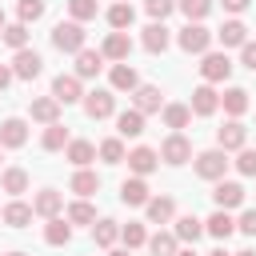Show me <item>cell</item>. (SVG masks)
Masks as SVG:
<instances>
[{
	"label": "cell",
	"instance_id": "cell-1",
	"mask_svg": "<svg viewBox=\"0 0 256 256\" xmlns=\"http://www.w3.org/2000/svg\"><path fill=\"white\" fill-rule=\"evenodd\" d=\"M84 24H76V20H60L56 28H52V48L56 52H68V56H76L80 48H84Z\"/></svg>",
	"mask_w": 256,
	"mask_h": 256
},
{
	"label": "cell",
	"instance_id": "cell-2",
	"mask_svg": "<svg viewBox=\"0 0 256 256\" xmlns=\"http://www.w3.org/2000/svg\"><path fill=\"white\" fill-rule=\"evenodd\" d=\"M84 116L88 120H108L116 116V92L112 88H96V92H84Z\"/></svg>",
	"mask_w": 256,
	"mask_h": 256
},
{
	"label": "cell",
	"instance_id": "cell-3",
	"mask_svg": "<svg viewBox=\"0 0 256 256\" xmlns=\"http://www.w3.org/2000/svg\"><path fill=\"white\" fill-rule=\"evenodd\" d=\"M176 44H180V52H188V56H204L208 44H212V32H208L204 24H184V28L176 32Z\"/></svg>",
	"mask_w": 256,
	"mask_h": 256
},
{
	"label": "cell",
	"instance_id": "cell-4",
	"mask_svg": "<svg viewBox=\"0 0 256 256\" xmlns=\"http://www.w3.org/2000/svg\"><path fill=\"white\" fill-rule=\"evenodd\" d=\"M164 164H172V168H180V164H188L192 160V144H188V136L184 132H172V136H164V144H160V152H156Z\"/></svg>",
	"mask_w": 256,
	"mask_h": 256
},
{
	"label": "cell",
	"instance_id": "cell-5",
	"mask_svg": "<svg viewBox=\"0 0 256 256\" xmlns=\"http://www.w3.org/2000/svg\"><path fill=\"white\" fill-rule=\"evenodd\" d=\"M228 152H220V148H208V152H200L196 156V176L200 180H224V172H228Z\"/></svg>",
	"mask_w": 256,
	"mask_h": 256
},
{
	"label": "cell",
	"instance_id": "cell-6",
	"mask_svg": "<svg viewBox=\"0 0 256 256\" xmlns=\"http://www.w3.org/2000/svg\"><path fill=\"white\" fill-rule=\"evenodd\" d=\"M200 76H204V84H224V80L232 76V60H228V52H204V60H200Z\"/></svg>",
	"mask_w": 256,
	"mask_h": 256
},
{
	"label": "cell",
	"instance_id": "cell-7",
	"mask_svg": "<svg viewBox=\"0 0 256 256\" xmlns=\"http://www.w3.org/2000/svg\"><path fill=\"white\" fill-rule=\"evenodd\" d=\"M8 68H12V76H16V80H36V76L44 72V60H40V52H36V48H20V52L12 56V64H8Z\"/></svg>",
	"mask_w": 256,
	"mask_h": 256
},
{
	"label": "cell",
	"instance_id": "cell-8",
	"mask_svg": "<svg viewBox=\"0 0 256 256\" xmlns=\"http://www.w3.org/2000/svg\"><path fill=\"white\" fill-rule=\"evenodd\" d=\"M244 144H248V128L240 120H228L224 128H216V148L220 152H240Z\"/></svg>",
	"mask_w": 256,
	"mask_h": 256
},
{
	"label": "cell",
	"instance_id": "cell-9",
	"mask_svg": "<svg viewBox=\"0 0 256 256\" xmlns=\"http://www.w3.org/2000/svg\"><path fill=\"white\" fill-rule=\"evenodd\" d=\"M124 160H128V172H132V176H148V172H156V164H160L156 148H148V144H136Z\"/></svg>",
	"mask_w": 256,
	"mask_h": 256
},
{
	"label": "cell",
	"instance_id": "cell-10",
	"mask_svg": "<svg viewBox=\"0 0 256 256\" xmlns=\"http://www.w3.org/2000/svg\"><path fill=\"white\" fill-rule=\"evenodd\" d=\"M120 200H124L128 208H144V204L152 200V188H148V180H144V176H128V180L120 184Z\"/></svg>",
	"mask_w": 256,
	"mask_h": 256
},
{
	"label": "cell",
	"instance_id": "cell-11",
	"mask_svg": "<svg viewBox=\"0 0 256 256\" xmlns=\"http://www.w3.org/2000/svg\"><path fill=\"white\" fill-rule=\"evenodd\" d=\"M212 204H216L220 212H228V208H240V204H244V184H236V180H216Z\"/></svg>",
	"mask_w": 256,
	"mask_h": 256
},
{
	"label": "cell",
	"instance_id": "cell-12",
	"mask_svg": "<svg viewBox=\"0 0 256 256\" xmlns=\"http://www.w3.org/2000/svg\"><path fill=\"white\" fill-rule=\"evenodd\" d=\"M108 88H112V92H128V96H132V92L140 88L136 68H132L128 60H124V64H112V72H108Z\"/></svg>",
	"mask_w": 256,
	"mask_h": 256
},
{
	"label": "cell",
	"instance_id": "cell-13",
	"mask_svg": "<svg viewBox=\"0 0 256 256\" xmlns=\"http://www.w3.org/2000/svg\"><path fill=\"white\" fill-rule=\"evenodd\" d=\"M52 96H56L60 104H80V100H84V88H80V76H72V72L64 76V72H60V76L52 80Z\"/></svg>",
	"mask_w": 256,
	"mask_h": 256
},
{
	"label": "cell",
	"instance_id": "cell-14",
	"mask_svg": "<svg viewBox=\"0 0 256 256\" xmlns=\"http://www.w3.org/2000/svg\"><path fill=\"white\" fill-rule=\"evenodd\" d=\"M172 28L168 24H160V20H152L148 28H144V36H140V44L152 52V56H160V52H168V44H172V36H168Z\"/></svg>",
	"mask_w": 256,
	"mask_h": 256
},
{
	"label": "cell",
	"instance_id": "cell-15",
	"mask_svg": "<svg viewBox=\"0 0 256 256\" xmlns=\"http://www.w3.org/2000/svg\"><path fill=\"white\" fill-rule=\"evenodd\" d=\"M128 52H132L128 32H108V36H104V44H100V56H104V60H116V64H124V60H128Z\"/></svg>",
	"mask_w": 256,
	"mask_h": 256
},
{
	"label": "cell",
	"instance_id": "cell-16",
	"mask_svg": "<svg viewBox=\"0 0 256 256\" xmlns=\"http://www.w3.org/2000/svg\"><path fill=\"white\" fill-rule=\"evenodd\" d=\"M188 108H192L196 116H212V112L220 108V92H216L212 84H200V88H192V100H188Z\"/></svg>",
	"mask_w": 256,
	"mask_h": 256
},
{
	"label": "cell",
	"instance_id": "cell-17",
	"mask_svg": "<svg viewBox=\"0 0 256 256\" xmlns=\"http://www.w3.org/2000/svg\"><path fill=\"white\" fill-rule=\"evenodd\" d=\"M32 212H36V216H44V220H52V216H60V212H64V196H60L56 188H40V192H36V200H32Z\"/></svg>",
	"mask_w": 256,
	"mask_h": 256
},
{
	"label": "cell",
	"instance_id": "cell-18",
	"mask_svg": "<svg viewBox=\"0 0 256 256\" xmlns=\"http://www.w3.org/2000/svg\"><path fill=\"white\" fill-rule=\"evenodd\" d=\"M28 144V124L20 116H8L0 124V148H24Z\"/></svg>",
	"mask_w": 256,
	"mask_h": 256
},
{
	"label": "cell",
	"instance_id": "cell-19",
	"mask_svg": "<svg viewBox=\"0 0 256 256\" xmlns=\"http://www.w3.org/2000/svg\"><path fill=\"white\" fill-rule=\"evenodd\" d=\"M132 108H136L140 116H148V112H160V108H164V100H160V88H156V84H140V88L132 92Z\"/></svg>",
	"mask_w": 256,
	"mask_h": 256
},
{
	"label": "cell",
	"instance_id": "cell-20",
	"mask_svg": "<svg viewBox=\"0 0 256 256\" xmlns=\"http://www.w3.org/2000/svg\"><path fill=\"white\" fill-rule=\"evenodd\" d=\"M28 112H32V120H36V124H44V128H48V124H56V120H60V100H56V96H36V100L28 104Z\"/></svg>",
	"mask_w": 256,
	"mask_h": 256
},
{
	"label": "cell",
	"instance_id": "cell-21",
	"mask_svg": "<svg viewBox=\"0 0 256 256\" xmlns=\"http://www.w3.org/2000/svg\"><path fill=\"white\" fill-rule=\"evenodd\" d=\"M216 40H220L224 48H244V44H248V28H244V20H236V16L224 20L220 32H216Z\"/></svg>",
	"mask_w": 256,
	"mask_h": 256
},
{
	"label": "cell",
	"instance_id": "cell-22",
	"mask_svg": "<svg viewBox=\"0 0 256 256\" xmlns=\"http://www.w3.org/2000/svg\"><path fill=\"white\" fill-rule=\"evenodd\" d=\"M100 68H104V56H100V48L92 52V48H80L76 52V72L72 76H80V80H92V76H100Z\"/></svg>",
	"mask_w": 256,
	"mask_h": 256
},
{
	"label": "cell",
	"instance_id": "cell-23",
	"mask_svg": "<svg viewBox=\"0 0 256 256\" xmlns=\"http://www.w3.org/2000/svg\"><path fill=\"white\" fill-rule=\"evenodd\" d=\"M68 188H72L80 200H88V196H96V192H100V176H96L92 168H76V172H72V180H68Z\"/></svg>",
	"mask_w": 256,
	"mask_h": 256
},
{
	"label": "cell",
	"instance_id": "cell-24",
	"mask_svg": "<svg viewBox=\"0 0 256 256\" xmlns=\"http://www.w3.org/2000/svg\"><path fill=\"white\" fill-rule=\"evenodd\" d=\"M144 212H148V224H168V220H176V200L172 196H152L144 204Z\"/></svg>",
	"mask_w": 256,
	"mask_h": 256
},
{
	"label": "cell",
	"instance_id": "cell-25",
	"mask_svg": "<svg viewBox=\"0 0 256 256\" xmlns=\"http://www.w3.org/2000/svg\"><path fill=\"white\" fill-rule=\"evenodd\" d=\"M172 236H176L180 244H196V240L204 236V220H200V216H192V212H188V216H176Z\"/></svg>",
	"mask_w": 256,
	"mask_h": 256
},
{
	"label": "cell",
	"instance_id": "cell-26",
	"mask_svg": "<svg viewBox=\"0 0 256 256\" xmlns=\"http://www.w3.org/2000/svg\"><path fill=\"white\" fill-rule=\"evenodd\" d=\"M116 132H120V140H136V136H144V116L136 112V108H124V112H116Z\"/></svg>",
	"mask_w": 256,
	"mask_h": 256
},
{
	"label": "cell",
	"instance_id": "cell-27",
	"mask_svg": "<svg viewBox=\"0 0 256 256\" xmlns=\"http://www.w3.org/2000/svg\"><path fill=\"white\" fill-rule=\"evenodd\" d=\"M0 192H8L12 200H20V192H28V172L24 168H4L0 172Z\"/></svg>",
	"mask_w": 256,
	"mask_h": 256
},
{
	"label": "cell",
	"instance_id": "cell-28",
	"mask_svg": "<svg viewBox=\"0 0 256 256\" xmlns=\"http://www.w3.org/2000/svg\"><path fill=\"white\" fill-rule=\"evenodd\" d=\"M72 240V224L64 220V216H52L48 224H44V244H52V248H64Z\"/></svg>",
	"mask_w": 256,
	"mask_h": 256
},
{
	"label": "cell",
	"instance_id": "cell-29",
	"mask_svg": "<svg viewBox=\"0 0 256 256\" xmlns=\"http://www.w3.org/2000/svg\"><path fill=\"white\" fill-rule=\"evenodd\" d=\"M132 20H136V8H132L128 0H116V4L108 8V24H112V32H128Z\"/></svg>",
	"mask_w": 256,
	"mask_h": 256
},
{
	"label": "cell",
	"instance_id": "cell-30",
	"mask_svg": "<svg viewBox=\"0 0 256 256\" xmlns=\"http://www.w3.org/2000/svg\"><path fill=\"white\" fill-rule=\"evenodd\" d=\"M68 140H72V136H68V128L56 120V124H48V128H44L40 148H44V152H64V148H68Z\"/></svg>",
	"mask_w": 256,
	"mask_h": 256
},
{
	"label": "cell",
	"instance_id": "cell-31",
	"mask_svg": "<svg viewBox=\"0 0 256 256\" xmlns=\"http://www.w3.org/2000/svg\"><path fill=\"white\" fill-rule=\"evenodd\" d=\"M64 156H68V160H72L76 168H88V164L96 160V144H92V140H68Z\"/></svg>",
	"mask_w": 256,
	"mask_h": 256
},
{
	"label": "cell",
	"instance_id": "cell-32",
	"mask_svg": "<svg viewBox=\"0 0 256 256\" xmlns=\"http://www.w3.org/2000/svg\"><path fill=\"white\" fill-rule=\"evenodd\" d=\"M204 232H208V236H216V240H228V236L236 232V220H232L228 212H220V208H216V212L204 220Z\"/></svg>",
	"mask_w": 256,
	"mask_h": 256
},
{
	"label": "cell",
	"instance_id": "cell-33",
	"mask_svg": "<svg viewBox=\"0 0 256 256\" xmlns=\"http://www.w3.org/2000/svg\"><path fill=\"white\" fill-rule=\"evenodd\" d=\"M220 104H224V112H228L232 120H240V116L248 112V92H244V88H224Z\"/></svg>",
	"mask_w": 256,
	"mask_h": 256
},
{
	"label": "cell",
	"instance_id": "cell-34",
	"mask_svg": "<svg viewBox=\"0 0 256 256\" xmlns=\"http://www.w3.org/2000/svg\"><path fill=\"white\" fill-rule=\"evenodd\" d=\"M0 220H4L8 228H24V224L32 220V204H24V200H12V204H4Z\"/></svg>",
	"mask_w": 256,
	"mask_h": 256
},
{
	"label": "cell",
	"instance_id": "cell-35",
	"mask_svg": "<svg viewBox=\"0 0 256 256\" xmlns=\"http://www.w3.org/2000/svg\"><path fill=\"white\" fill-rule=\"evenodd\" d=\"M92 240H96V248H112V244L120 240V224L108 220V216L96 220V224H92Z\"/></svg>",
	"mask_w": 256,
	"mask_h": 256
},
{
	"label": "cell",
	"instance_id": "cell-36",
	"mask_svg": "<svg viewBox=\"0 0 256 256\" xmlns=\"http://www.w3.org/2000/svg\"><path fill=\"white\" fill-rule=\"evenodd\" d=\"M160 116H164V124H168L172 132H180V128H188L192 108H188V104H164V108H160Z\"/></svg>",
	"mask_w": 256,
	"mask_h": 256
},
{
	"label": "cell",
	"instance_id": "cell-37",
	"mask_svg": "<svg viewBox=\"0 0 256 256\" xmlns=\"http://www.w3.org/2000/svg\"><path fill=\"white\" fill-rule=\"evenodd\" d=\"M0 40H4L12 52L28 48V24H20V20H16V24H4V28H0Z\"/></svg>",
	"mask_w": 256,
	"mask_h": 256
},
{
	"label": "cell",
	"instance_id": "cell-38",
	"mask_svg": "<svg viewBox=\"0 0 256 256\" xmlns=\"http://www.w3.org/2000/svg\"><path fill=\"white\" fill-rule=\"evenodd\" d=\"M96 156L104 160V164H124V140L120 136H108V140H100V148H96Z\"/></svg>",
	"mask_w": 256,
	"mask_h": 256
},
{
	"label": "cell",
	"instance_id": "cell-39",
	"mask_svg": "<svg viewBox=\"0 0 256 256\" xmlns=\"http://www.w3.org/2000/svg\"><path fill=\"white\" fill-rule=\"evenodd\" d=\"M64 220H68V224H88V228H92V224H96V208H92L88 200H72L68 212H64Z\"/></svg>",
	"mask_w": 256,
	"mask_h": 256
},
{
	"label": "cell",
	"instance_id": "cell-40",
	"mask_svg": "<svg viewBox=\"0 0 256 256\" xmlns=\"http://www.w3.org/2000/svg\"><path fill=\"white\" fill-rule=\"evenodd\" d=\"M152 256H176V248H180V240L172 236V232H156V236H148V244H144Z\"/></svg>",
	"mask_w": 256,
	"mask_h": 256
},
{
	"label": "cell",
	"instance_id": "cell-41",
	"mask_svg": "<svg viewBox=\"0 0 256 256\" xmlns=\"http://www.w3.org/2000/svg\"><path fill=\"white\" fill-rule=\"evenodd\" d=\"M120 240H124V248L132 252V248H144V244H148V232H144L140 220H128V224L120 228Z\"/></svg>",
	"mask_w": 256,
	"mask_h": 256
},
{
	"label": "cell",
	"instance_id": "cell-42",
	"mask_svg": "<svg viewBox=\"0 0 256 256\" xmlns=\"http://www.w3.org/2000/svg\"><path fill=\"white\" fill-rule=\"evenodd\" d=\"M176 8L188 16V24H200V20L212 12V0H176Z\"/></svg>",
	"mask_w": 256,
	"mask_h": 256
},
{
	"label": "cell",
	"instance_id": "cell-43",
	"mask_svg": "<svg viewBox=\"0 0 256 256\" xmlns=\"http://www.w3.org/2000/svg\"><path fill=\"white\" fill-rule=\"evenodd\" d=\"M96 12H100V4H96V0H68V16H72L76 24L96 20Z\"/></svg>",
	"mask_w": 256,
	"mask_h": 256
},
{
	"label": "cell",
	"instance_id": "cell-44",
	"mask_svg": "<svg viewBox=\"0 0 256 256\" xmlns=\"http://www.w3.org/2000/svg\"><path fill=\"white\" fill-rule=\"evenodd\" d=\"M44 8H48L44 0H20V4H16V16H20V24H36V20L44 16Z\"/></svg>",
	"mask_w": 256,
	"mask_h": 256
},
{
	"label": "cell",
	"instance_id": "cell-45",
	"mask_svg": "<svg viewBox=\"0 0 256 256\" xmlns=\"http://www.w3.org/2000/svg\"><path fill=\"white\" fill-rule=\"evenodd\" d=\"M232 164H236V172H240V176H256V148H248V144H244V148L236 152V160H232Z\"/></svg>",
	"mask_w": 256,
	"mask_h": 256
},
{
	"label": "cell",
	"instance_id": "cell-46",
	"mask_svg": "<svg viewBox=\"0 0 256 256\" xmlns=\"http://www.w3.org/2000/svg\"><path fill=\"white\" fill-rule=\"evenodd\" d=\"M144 12H148L152 20H160V24H164V20L176 12V0H144Z\"/></svg>",
	"mask_w": 256,
	"mask_h": 256
},
{
	"label": "cell",
	"instance_id": "cell-47",
	"mask_svg": "<svg viewBox=\"0 0 256 256\" xmlns=\"http://www.w3.org/2000/svg\"><path fill=\"white\" fill-rule=\"evenodd\" d=\"M236 232H244V236H256V208H244V212H240V220H236Z\"/></svg>",
	"mask_w": 256,
	"mask_h": 256
},
{
	"label": "cell",
	"instance_id": "cell-48",
	"mask_svg": "<svg viewBox=\"0 0 256 256\" xmlns=\"http://www.w3.org/2000/svg\"><path fill=\"white\" fill-rule=\"evenodd\" d=\"M240 64H244L248 72H256V40H248V44L240 48Z\"/></svg>",
	"mask_w": 256,
	"mask_h": 256
},
{
	"label": "cell",
	"instance_id": "cell-49",
	"mask_svg": "<svg viewBox=\"0 0 256 256\" xmlns=\"http://www.w3.org/2000/svg\"><path fill=\"white\" fill-rule=\"evenodd\" d=\"M220 4H224V12H232V16H236V12H244L252 0H220Z\"/></svg>",
	"mask_w": 256,
	"mask_h": 256
},
{
	"label": "cell",
	"instance_id": "cell-50",
	"mask_svg": "<svg viewBox=\"0 0 256 256\" xmlns=\"http://www.w3.org/2000/svg\"><path fill=\"white\" fill-rule=\"evenodd\" d=\"M12 80H16V76H12V68H8V64H0V92H4Z\"/></svg>",
	"mask_w": 256,
	"mask_h": 256
},
{
	"label": "cell",
	"instance_id": "cell-51",
	"mask_svg": "<svg viewBox=\"0 0 256 256\" xmlns=\"http://www.w3.org/2000/svg\"><path fill=\"white\" fill-rule=\"evenodd\" d=\"M108 256H128V248H108Z\"/></svg>",
	"mask_w": 256,
	"mask_h": 256
},
{
	"label": "cell",
	"instance_id": "cell-52",
	"mask_svg": "<svg viewBox=\"0 0 256 256\" xmlns=\"http://www.w3.org/2000/svg\"><path fill=\"white\" fill-rule=\"evenodd\" d=\"M232 256H256V248H240V252H232Z\"/></svg>",
	"mask_w": 256,
	"mask_h": 256
},
{
	"label": "cell",
	"instance_id": "cell-53",
	"mask_svg": "<svg viewBox=\"0 0 256 256\" xmlns=\"http://www.w3.org/2000/svg\"><path fill=\"white\" fill-rule=\"evenodd\" d=\"M176 256H196V252L192 248H176Z\"/></svg>",
	"mask_w": 256,
	"mask_h": 256
},
{
	"label": "cell",
	"instance_id": "cell-54",
	"mask_svg": "<svg viewBox=\"0 0 256 256\" xmlns=\"http://www.w3.org/2000/svg\"><path fill=\"white\" fill-rule=\"evenodd\" d=\"M208 256H228V252H224V248H212V252H208Z\"/></svg>",
	"mask_w": 256,
	"mask_h": 256
},
{
	"label": "cell",
	"instance_id": "cell-55",
	"mask_svg": "<svg viewBox=\"0 0 256 256\" xmlns=\"http://www.w3.org/2000/svg\"><path fill=\"white\" fill-rule=\"evenodd\" d=\"M4 256H24V252H4Z\"/></svg>",
	"mask_w": 256,
	"mask_h": 256
},
{
	"label": "cell",
	"instance_id": "cell-56",
	"mask_svg": "<svg viewBox=\"0 0 256 256\" xmlns=\"http://www.w3.org/2000/svg\"><path fill=\"white\" fill-rule=\"evenodd\" d=\"M0 28H4V8H0Z\"/></svg>",
	"mask_w": 256,
	"mask_h": 256
},
{
	"label": "cell",
	"instance_id": "cell-57",
	"mask_svg": "<svg viewBox=\"0 0 256 256\" xmlns=\"http://www.w3.org/2000/svg\"><path fill=\"white\" fill-rule=\"evenodd\" d=\"M0 160H4V148H0Z\"/></svg>",
	"mask_w": 256,
	"mask_h": 256
}]
</instances>
